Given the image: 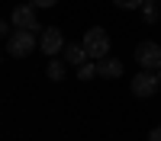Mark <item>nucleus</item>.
Listing matches in <instances>:
<instances>
[{
  "instance_id": "obj_15",
  "label": "nucleus",
  "mask_w": 161,
  "mask_h": 141,
  "mask_svg": "<svg viewBox=\"0 0 161 141\" xmlns=\"http://www.w3.org/2000/svg\"><path fill=\"white\" fill-rule=\"evenodd\" d=\"M7 32H10V23H3V19H0V38H3Z\"/></svg>"
},
{
  "instance_id": "obj_7",
  "label": "nucleus",
  "mask_w": 161,
  "mask_h": 141,
  "mask_svg": "<svg viewBox=\"0 0 161 141\" xmlns=\"http://www.w3.org/2000/svg\"><path fill=\"white\" fill-rule=\"evenodd\" d=\"M64 64H71V68H80V64H87V48L80 45V42H64Z\"/></svg>"
},
{
  "instance_id": "obj_12",
  "label": "nucleus",
  "mask_w": 161,
  "mask_h": 141,
  "mask_svg": "<svg viewBox=\"0 0 161 141\" xmlns=\"http://www.w3.org/2000/svg\"><path fill=\"white\" fill-rule=\"evenodd\" d=\"M113 3H116L119 10H142L145 0H113Z\"/></svg>"
},
{
  "instance_id": "obj_1",
  "label": "nucleus",
  "mask_w": 161,
  "mask_h": 141,
  "mask_svg": "<svg viewBox=\"0 0 161 141\" xmlns=\"http://www.w3.org/2000/svg\"><path fill=\"white\" fill-rule=\"evenodd\" d=\"M80 45H84L87 55L97 58V61L110 55V35H106V29H100V26H90L84 32V38H80Z\"/></svg>"
},
{
  "instance_id": "obj_6",
  "label": "nucleus",
  "mask_w": 161,
  "mask_h": 141,
  "mask_svg": "<svg viewBox=\"0 0 161 141\" xmlns=\"http://www.w3.org/2000/svg\"><path fill=\"white\" fill-rule=\"evenodd\" d=\"M39 48H42V55L55 58L58 51L64 48V35H61V29H55V26H48V29H42V38H39Z\"/></svg>"
},
{
  "instance_id": "obj_8",
  "label": "nucleus",
  "mask_w": 161,
  "mask_h": 141,
  "mask_svg": "<svg viewBox=\"0 0 161 141\" xmlns=\"http://www.w3.org/2000/svg\"><path fill=\"white\" fill-rule=\"evenodd\" d=\"M97 74H100V77H106V80H116V77L123 74V61L106 55V58H100V61H97Z\"/></svg>"
},
{
  "instance_id": "obj_16",
  "label": "nucleus",
  "mask_w": 161,
  "mask_h": 141,
  "mask_svg": "<svg viewBox=\"0 0 161 141\" xmlns=\"http://www.w3.org/2000/svg\"><path fill=\"white\" fill-rule=\"evenodd\" d=\"M155 74H158V80H161V68H158V71H155Z\"/></svg>"
},
{
  "instance_id": "obj_11",
  "label": "nucleus",
  "mask_w": 161,
  "mask_h": 141,
  "mask_svg": "<svg viewBox=\"0 0 161 141\" xmlns=\"http://www.w3.org/2000/svg\"><path fill=\"white\" fill-rule=\"evenodd\" d=\"M77 77H80V80H90V77H97V64H80V68H77Z\"/></svg>"
},
{
  "instance_id": "obj_13",
  "label": "nucleus",
  "mask_w": 161,
  "mask_h": 141,
  "mask_svg": "<svg viewBox=\"0 0 161 141\" xmlns=\"http://www.w3.org/2000/svg\"><path fill=\"white\" fill-rule=\"evenodd\" d=\"M58 0H32V7H39V10H45V7H55Z\"/></svg>"
},
{
  "instance_id": "obj_4",
  "label": "nucleus",
  "mask_w": 161,
  "mask_h": 141,
  "mask_svg": "<svg viewBox=\"0 0 161 141\" xmlns=\"http://www.w3.org/2000/svg\"><path fill=\"white\" fill-rule=\"evenodd\" d=\"M158 87H161V80H158V74H155V71H139L136 77H132V93H136L139 99L155 96V93H158Z\"/></svg>"
},
{
  "instance_id": "obj_10",
  "label": "nucleus",
  "mask_w": 161,
  "mask_h": 141,
  "mask_svg": "<svg viewBox=\"0 0 161 141\" xmlns=\"http://www.w3.org/2000/svg\"><path fill=\"white\" fill-rule=\"evenodd\" d=\"M142 16H145V23H158V0H145L142 3Z\"/></svg>"
},
{
  "instance_id": "obj_14",
  "label": "nucleus",
  "mask_w": 161,
  "mask_h": 141,
  "mask_svg": "<svg viewBox=\"0 0 161 141\" xmlns=\"http://www.w3.org/2000/svg\"><path fill=\"white\" fill-rule=\"evenodd\" d=\"M148 141H161V125H155V128H152V135H148Z\"/></svg>"
},
{
  "instance_id": "obj_9",
  "label": "nucleus",
  "mask_w": 161,
  "mask_h": 141,
  "mask_svg": "<svg viewBox=\"0 0 161 141\" xmlns=\"http://www.w3.org/2000/svg\"><path fill=\"white\" fill-rule=\"evenodd\" d=\"M64 68H68V64H64V61L52 58V61H48V68H45V74L52 77V80H64Z\"/></svg>"
},
{
  "instance_id": "obj_2",
  "label": "nucleus",
  "mask_w": 161,
  "mask_h": 141,
  "mask_svg": "<svg viewBox=\"0 0 161 141\" xmlns=\"http://www.w3.org/2000/svg\"><path fill=\"white\" fill-rule=\"evenodd\" d=\"M36 45H39V38L29 29H16V32H10V38H7V51L13 58H29L36 51Z\"/></svg>"
},
{
  "instance_id": "obj_3",
  "label": "nucleus",
  "mask_w": 161,
  "mask_h": 141,
  "mask_svg": "<svg viewBox=\"0 0 161 141\" xmlns=\"http://www.w3.org/2000/svg\"><path fill=\"white\" fill-rule=\"evenodd\" d=\"M136 61L142 71H158L161 68V45L158 42H139L136 45Z\"/></svg>"
},
{
  "instance_id": "obj_5",
  "label": "nucleus",
  "mask_w": 161,
  "mask_h": 141,
  "mask_svg": "<svg viewBox=\"0 0 161 141\" xmlns=\"http://www.w3.org/2000/svg\"><path fill=\"white\" fill-rule=\"evenodd\" d=\"M13 26H16V29L39 32V16H36V7H32V3H19V7H13Z\"/></svg>"
}]
</instances>
